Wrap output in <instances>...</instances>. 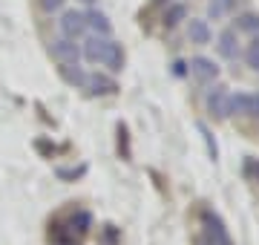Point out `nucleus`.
<instances>
[{
	"label": "nucleus",
	"instance_id": "nucleus-1",
	"mask_svg": "<svg viewBox=\"0 0 259 245\" xmlns=\"http://www.w3.org/2000/svg\"><path fill=\"white\" fill-rule=\"evenodd\" d=\"M83 55H87V61H93V64L110 66L112 72H121V66H124V49L112 38H98V35L90 38L83 44Z\"/></svg>",
	"mask_w": 259,
	"mask_h": 245
},
{
	"label": "nucleus",
	"instance_id": "nucleus-2",
	"mask_svg": "<svg viewBox=\"0 0 259 245\" xmlns=\"http://www.w3.org/2000/svg\"><path fill=\"white\" fill-rule=\"evenodd\" d=\"M202 219H204V236H199V239H196V245H233L231 236H228L225 222L216 217L213 211H204Z\"/></svg>",
	"mask_w": 259,
	"mask_h": 245
},
{
	"label": "nucleus",
	"instance_id": "nucleus-3",
	"mask_svg": "<svg viewBox=\"0 0 259 245\" xmlns=\"http://www.w3.org/2000/svg\"><path fill=\"white\" fill-rule=\"evenodd\" d=\"M58 26H61V32H64L66 40H75L81 38L83 32H87V12H64V18L58 20Z\"/></svg>",
	"mask_w": 259,
	"mask_h": 245
},
{
	"label": "nucleus",
	"instance_id": "nucleus-4",
	"mask_svg": "<svg viewBox=\"0 0 259 245\" xmlns=\"http://www.w3.org/2000/svg\"><path fill=\"white\" fill-rule=\"evenodd\" d=\"M49 55L55 58L58 64H78V47H75V40H55V44H49Z\"/></svg>",
	"mask_w": 259,
	"mask_h": 245
},
{
	"label": "nucleus",
	"instance_id": "nucleus-5",
	"mask_svg": "<svg viewBox=\"0 0 259 245\" xmlns=\"http://www.w3.org/2000/svg\"><path fill=\"white\" fill-rule=\"evenodd\" d=\"M190 75L196 78V81H199V84H204V81H213V78L219 75V66L213 64L210 58H193V61H190Z\"/></svg>",
	"mask_w": 259,
	"mask_h": 245
},
{
	"label": "nucleus",
	"instance_id": "nucleus-6",
	"mask_svg": "<svg viewBox=\"0 0 259 245\" xmlns=\"http://www.w3.org/2000/svg\"><path fill=\"white\" fill-rule=\"evenodd\" d=\"M207 110L216 118H228V93H225V87H213L207 93Z\"/></svg>",
	"mask_w": 259,
	"mask_h": 245
},
{
	"label": "nucleus",
	"instance_id": "nucleus-7",
	"mask_svg": "<svg viewBox=\"0 0 259 245\" xmlns=\"http://www.w3.org/2000/svg\"><path fill=\"white\" fill-rule=\"evenodd\" d=\"M87 29H93L98 38H110V35H112V23H110V18H107L104 12H98V9L87 12Z\"/></svg>",
	"mask_w": 259,
	"mask_h": 245
},
{
	"label": "nucleus",
	"instance_id": "nucleus-8",
	"mask_svg": "<svg viewBox=\"0 0 259 245\" xmlns=\"http://www.w3.org/2000/svg\"><path fill=\"white\" fill-rule=\"evenodd\" d=\"M87 90L93 95H112L115 90H118V84L112 81V78H107V75H87Z\"/></svg>",
	"mask_w": 259,
	"mask_h": 245
},
{
	"label": "nucleus",
	"instance_id": "nucleus-9",
	"mask_svg": "<svg viewBox=\"0 0 259 245\" xmlns=\"http://www.w3.org/2000/svg\"><path fill=\"white\" fill-rule=\"evenodd\" d=\"M187 38H190V44H210V26H207V20H199V18L187 20Z\"/></svg>",
	"mask_w": 259,
	"mask_h": 245
},
{
	"label": "nucleus",
	"instance_id": "nucleus-10",
	"mask_svg": "<svg viewBox=\"0 0 259 245\" xmlns=\"http://www.w3.org/2000/svg\"><path fill=\"white\" fill-rule=\"evenodd\" d=\"M219 52H222L225 58H236L239 55V38H236L233 29H225L222 35H219Z\"/></svg>",
	"mask_w": 259,
	"mask_h": 245
},
{
	"label": "nucleus",
	"instance_id": "nucleus-11",
	"mask_svg": "<svg viewBox=\"0 0 259 245\" xmlns=\"http://www.w3.org/2000/svg\"><path fill=\"white\" fill-rule=\"evenodd\" d=\"M250 110H253V95H245V93L228 95V115L231 113H250Z\"/></svg>",
	"mask_w": 259,
	"mask_h": 245
},
{
	"label": "nucleus",
	"instance_id": "nucleus-12",
	"mask_svg": "<svg viewBox=\"0 0 259 245\" xmlns=\"http://www.w3.org/2000/svg\"><path fill=\"white\" fill-rule=\"evenodd\" d=\"M61 75H64L66 84H72V87H87V72H83L78 64H61Z\"/></svg>",
	"mask_w": 259,
	"mask_h": 245
},
{
	"label": "nucleus",
	"instance_id": "nucleus-13",
	"mask_svg": "<svg viewBox=\"0 0 259 245\" xmlns=\"http://www.w3.org/2000/svg\"><path fill=\"white\" fill-rule=\"evenodd\" d=\"M236 3H239V0H210V3H207V15H210L213 20H219V18H225V15H231V12L236 9Z\"/></svg>",
	"mask_w": 259,
	"mask_h": 245
},
{
	"label": "nucleus",
	"instance_id": "nucleus-14",
	"mask_svg": "<svg viewBox=\"0 0 259 245\" xmlns=\"http://www.w3.org/2000/svg\"><path fill=\"white\" fill-rule=\"evenodd\" d=\"M233 32H259V15H242V18H236V29Z\"/></svg>",
	"mask_w": 259,
	"mask_h": 245
},
{
	"label": "nucleus",
	"instance_id": "nucleus-15",
	"mask_svg": "<svg viewBox=\"0 0 259 245\" xmlns=\"http://www.w3.org/2000/svg\"><path fill=\"white\" fill-rule=\"evenodd\" d=\"M185 15H187V9L182 3H176V6H170V9L164 12V23L167 26H176L179 20H185Z\"/></svg>",
	"mask_w": 259,
	"mask_h": 245
},
{
	"label": "nucleus",
	"instance_id": "nucleus-16",
	"mask_svg": "<svg viewBox=\"0 0 259 245\" xmlns=\"http://www.w3.org/2000/svg\"><path fill=\"white\" fill-rule=\"evenodd\" d=\"M245 61H248V66H250V69H256V72H259V38H253V40H250L248 52H245Z\"/></svg>",
	"mask_w": 259,
	"mask_h": 245
},
{
	"label": "nucleus",
	"instance_id": "nucleus-17",
	"mask_svg": "<svg viewBox=\"0 0 259 245\" xmlns=\"http://www.w3.org/2000/svg\"><path fill=\"white\" fill-rule=\"evenodd\" d=\"M37 3H40V9H44V12H58L66 0H37Z\"/></svg>",
	"mask_w": 259,
	"mask_h": 245
},
{
	"label": "nucleus",
	"instance_id": "nucleus-18",
	"mask_svg": "<svg viewBox=\"0 0 259 245\" xmlns=\"http://www.w3.org/2000/svg\"><path fill=\"white\" fill-rule=\"evenodd\" d=\"M248 170H253V173L259 176V161H256V159H253V161H248Z\"/></svg>",
	"mask_w": 259,
	"mask_h": 245
},
{
	"label": "nucleus",
	"instance_id": "nucleus-19",
	"mask_svg": "<svg viewBox=\"0 0 259 245\" xmlns=\"http://www.w3.org/2000/svg\"><path fill=\"white\" fill-rule=\"evenodd\" d=\"M253 110H256V113H259V95H256V98H253Z\"/></svg>",
	"mask_w": 259,
	"mask_h": 245
},
{
	"label": "nucleus",
	"instance_id": "nucleus-20",
	"mask_svg": "<svg viewBox=\"0 0 259 245\" xmlns=\"http://www.w3.org/2000/svg\"><path fill=\"white\" fill-rule=\"evenodd\" d=\"M78 3H87V6H93L95 0H78Z\"/></svg>",
	"mask_w": 259,
	"mask_h": 245
}]
</instances>
